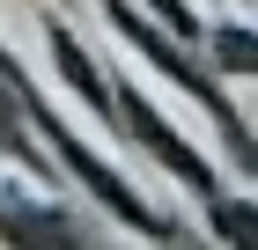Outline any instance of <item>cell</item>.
Listing matches in <instances>:
<instances>
[{
  "label": "cell",
  "instance_id": "obj_2",
  "mask_svg": "<svg viewBox=\"0 0 258 250\" xmlns=\"http://www.w3.org/2000/svg\"><path fill=\"white\" fill-rule=\"evenodd\" d=\"M214 228H221L229 250H258V206H251V199H221V192H214Z\"/></svg>",
  "mask_w": 258,
  "mask_h": 250
},
{
  "label": "cell",
  "instance_id": "obj_3",
  "mask_svg": "<svg viewBox=\"0 0 258 250\" xmlns=\"http://www.w3.org/2000/svg\"><path fill=\"white\" fill-rule=\"evenodd\" d=\"M221 74H258V30H214V52H207Z\"/></svg>",
  "mask_w": 258,
  "mask_h": 250
},
{
  "label": "cell",
  "instance_id": "obj_1",
  "mask_svg": "<svg viewBox=\"0 0 258 250\" xmlns=\"http://www.w3.org/2000/svg\"><path fill=\"white\" fill-rule=\"evenodd\" d=\"M118 103H125V111H133V118H125V125H133V140H140V147H155L162 162H170V170L184 177V184H199V199H214V170H207V154H192V147H184V140L170 133V125H162L155 111H148V103L133 96V89H125Z\"/></svg>",
  "mask_w": 258,
  "mask_h": 250
}]
</instances>
